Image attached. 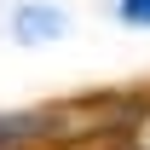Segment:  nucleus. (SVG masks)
<instances>
[{
  "label": "nucleus",
  "instance_id": "obj_1",
  "mask_svg": "<svg viewBox=\"0 0 150 150\" xmlns=\"http://www.w3.org/2000/svg\"><path fill=\"white\" fill-rule=\"evenodd\" d=\"M69 29V18L58 12V6H23L18 18H12V35L23 40V46H35V40H58Z\"/></svg>",
  "mask_w": 150,
  "mask_h": 150
},
{
  "label": "nucleus",
  "instance_id": "obj_2",
  "mask_svg": "<svg viewBox=\"0 0 150 150\" xmlns=\"http://www.w3.org/2000/svg\"><path fill=\"white\" fill-rule=\"evenodd\" d=\"M46 133H58V115H52V110L0 115V150H23V144H35V139H46Z\"/></svg>",
  "mask_w": 150,
  "mask_h": 150
},
{
  "label": "nucleus",
  "instance_id": "obj_3",
  "mask_svg": "<svg viewBox=\"0 0 150 150\" xmlns=\"http://www.w3.org/2000/svg\"><path fill=\"white\" fill-rule=\"evenodd\" d=\"M115 12L127 29H150V0H115Z\"/></svg>",
  "mask_w": 150,
  "mask_h": 150
},
{
  "label": "nucleus",
  "instance_id": "obj_4",
  "mask_svg": "<svg viewBox=\"0 0 150 150\" xmlns=\"http://www.w3.org/2000/svg\"><path fill=\"white\" fill-rule=\"evenodd\" d=\"M127 150H150V110H139V121L127 133Z\"/></svg>",
  "mask_w": 150,
  "mask_h": 150
}]
</instances>
